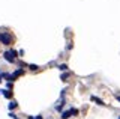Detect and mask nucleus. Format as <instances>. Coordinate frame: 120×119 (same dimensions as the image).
I'll use <instances>...</instances> for the list:
<instances>
[{"mask_svg": "<svg viewBox=\"0 0 120 119\" xmlns=\"http://www.w3.org/2000/svg\"><path fill=\"white\" fill-rule=\"evenodd\" d=\"M11 41H12V36H11L9 33H0V42H2L3 45H9Z\"/></svg>", "mask_w": 120, "mask_h": 119, "instance_id": "nucleus-1", "label": "nucleus"}, {"mask_svg": "<svg viewBox=\"0 0 120 119\" xmlns=\"http://www.w3.org/2000/svg\"><path fill=\"white\" fill-rule=\"evenodd\" d=\"M15 56H17V51L9 50V51H6V53H5V59H6L8 62H14L15 60Z\"/></svg>", "mask_w": 120, "mask_h": 119, "instance_id": "nucleus-2", "label": "nucleus"}, {"mask_svg": "<svg viewBox=\"0 0 120 119\" xmlns=\"http://www.w3.org/2000/svg\"><path fill=\"white\" fill-rule=\"evenodd\" d=\"M92 101H96L99 106H105V103L102 101V99H99V98H96V96H92Z\"/></svg>", "mask_w": 120, "mask_h": 119, "instance_id": "nucleus-3", "label": "nucleus"}, {"mask_svg": "<svg viewBox=\"0 0 120 119\" xmlns=\"http://www.w3.org/2000/svg\"><path fill=\"white\" fill-rule=\"evenodd\" d=\"M71 115H72V113H71V110H68V111H63V115H62V118H63V119H68V118H69V116H71Z\"/></svg>", "mask_w": 120, "mask_h": 119, "instance_id": "nucleus-4", "label": "nucleus"}, {"mask_svg": "<svg viewBox=\"0 0 120 119\" xmlns=\"http://www.w3.org/2000/svg\"><path fill=\"white\" fill-rule=\"evenodd\" d=\"M0 92H2V94L5 95L6 98H11V92H9V91H6V89H3V91H0Z\"/></svg>", "mask_w": 120, "mask_h": 119, "instance_id": "nucleus-5", "label": "nucleus"}, {"mask_svg": "<svg viewBox=\"0 0 120 119\" xmlns=\"http://www.w3.org/2000/svg\"><path fill=\"white\" fill-rule=\"evenodd\" d=\"M15 107H17V103H15V101H11L9 103V109L12 110V109H15Z\"/></svg>", "mask_w": 120, "mask_h": 119, "instance_id": "nucleus-6", "label": "nucleus"}, {"mask_svg": "<svg viewBox=\"0 0 120 119\" xmlns=\"http://www.w3.org/2000/svg\"><path fill=\"white\" fill-rule=\"evenodd\" d=\"M59 69H62V71H66V69H68V65H65V63H62V65L59 66Z\"/></svg>", "mask_w": 120, "mask_h": 119, "instance_id": "nucleus-7", "label": "nucleus"}, {"mask_svg": "<svg viewBox=\"0 0 120 119\" xmlns=\"http://www.w3.org/2000/svg\"><path fill=\"white\" fill-rule=\"evenodd\" d=\"M30 69H32V71H36L38 66H36V65H30Z\"/></svg>", "mask_w": 120, "mask_h": 119, "instance_id": "nucleus-8", "label": "nucleus"}, {"mask_svg": "<svg viewBox=\"0 0 120 119\" xmlns=\"http://www.w3.org/2000/svg\"><path fill=\"white\" fill-rule=\"evenodd\" d=\"M116 98H117V99H119V101H120V95H117V96H116Z\"/></svg>", "mask_w": 120, "mask_h": 119, "instance_id": "nucleus-9", "label": "nucleus"}, {"mask_svg": "<svg viewBox=\"0 0 120 119\" xmlns=\"http://www.w3.org/2000/svg\"><path fill=\"white\" fill-rule=\"evenodd\" d=\"M36 119H42V116H38V118H36Z\"/></svg>", "mask_w": 120, "mask_h": 119, "instance_id": "nucleus-10", "label": "nucleus"}, {"mask_svg": "<svg viewBox=\"0 0 120 119\" xmlns=\"http://www.w3.org/2000/svg\"><path fill=\"white\" fill-rule=\"evenodd\" d=\"M2 77H3V74H2V72H0V79H2Z\"/></svg>", "mask_w": 120, "mask_h": 119, "instance_id": "nucleus-11", "label": "nucleus"}, {"mask_svg": "<svg viewBox=\"0 0 120 119\" xmlns=\"http://www.w3.org/2000/svg\"><path fill=\"white\" fill-rule=\"evenodd\" d=\"M29 119H35V118H33V116H30V118H29Z\"/></svg>", "mask_w": 120, "mask_h": 119, "instance_id": "nucleus-12", "label": "nucleus"}, {"mask_svg": "<svg viewBox=\"0 0 120 119\" xmlns=\"http://www.w3.org/2000/svg\"><path fill=\"white\" fill-rule=\"evenodd\" d=\"M119 119H120V118H119Z\"/></svg>", "mask_w": 120, "mask_h": 119, "instance_id": "nucleus-13", "label": "nucleus"}]
</instances>
